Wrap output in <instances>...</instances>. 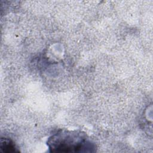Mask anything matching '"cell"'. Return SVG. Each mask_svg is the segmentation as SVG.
<instances>
[{
    "label": "cell",
    "instance_id": "6da1fadb",
    "mask_svg": "<svg viewBox=\"0 0 153 153\" xmlns=\"http://www.w3.org/2000/svg\"><path fill=\"white\" fill-rule=\"evenodd\" d=\"M47 145L51 152H91L95 148L85 134L66 130H60L50 137Z\"/></svg>",
    "mask_w": 153,
    "mask_h": 153
},
{
    "label": "cell",
    "instance_id": "7a4b0ae2",
    "mask_svg": "<svg viewBox=\"0 0 153 153\" xmlns=\"http://www.w3.org/2000/svg\"><path fill=\"white\" fill-rule=\"evenodd\" d=\"M0 148L3 152H18L14 142L8 138H1L0 142Z\"/></svg>",
    "mask_w": 153,
    "mask_h": 153
}]
</instances>
